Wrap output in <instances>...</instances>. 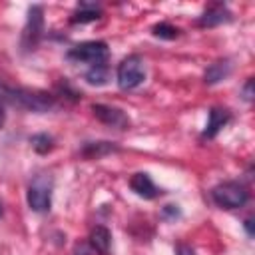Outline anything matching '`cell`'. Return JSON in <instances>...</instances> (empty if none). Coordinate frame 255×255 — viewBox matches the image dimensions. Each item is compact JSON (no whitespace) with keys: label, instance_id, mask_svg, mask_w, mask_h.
Here are the masks:
<instances>
[{"label":"cell","instance_id":"4fadbf2b","mask_svg":"<svg viewBox=\"0 0 255 255\" xmlns=\"http://www.w3.org/2000/svg\"><path fill=\"white\" fill-rule=\"evenodd\" d=\"M112 151H118V147L110 141H88L84 147H82V155L88 157V159H100Z\"/></svg>","mask_w":255,"mask_h":255},{"label":"cell","instance_id":"d6986e66","mask_svg":"<svg viewBox=\"0 0 255 255\" xmlns=\"http://www.w3.org/2000/svg\"><path fill=\"white\" fill-rule=\"evenodd\" d=\"M175 255H195V251H193L189 245H185V243H179V245L175 247Z\"/></svg>","mask_w":255,"mask_h":255},{"label":"cell","instance_id":"2e32d148","mask_svg":"<svg viewBox=\"0 0 255 255\" xmlns=\"http://www.w3.org/2000/svg\"><path fill=\"white\" fill-rule=\"evenodd\" d=\"M52 141H54V139H52L48 133H36V135L30 137V143H32V147H34L38 153H48V151L54 147Z\"/></svg>","mask_w":255,"mask_h":255},{"label":"cell","instance_id":"30bf717a","mask_svg":"<svg viewBox=\"0 0 255 255\" xmlns=\"http://www.w3.org/2000/svg\"><path fill=\"white\" fill-rule=\"evenodd\" d=\"M129 187H131V191H135V193H137L139 197H143V199H153V197L161 195V189H157L155 183L151 181V177H149L147 173H143V171L135 173V175L129 179Z\"/></svg>","mask_w":255,"mask_h":255},{"label":"cell","instance_id":"7402d4cb","mask_svg":"<svg viewBox=\"0 0 255 255\" xmlns=\"http://www.w3.org/2000/svg\"><path fill=\"white\" fill-rule=\"evenodd\" d=\"M2 124H4V110L0 108V128H2Z\"/></svg>","mask_w":255,"mask_h":255},{"label":"cell","instance_id":"277c9868","mask_svg":"<svg viewBox=\"0 0 255 255\" xmlns=\"http://www.w3.org/2000/svg\"><path fill=\"white\" fill-rule=\"evenodd\" d=\"M116 78H118V86L122 90H133V88H137L143 82V78H145V66H143L141 56L131 54V56L124 58L120 62V66H118Z\"/></svg>","mask_w":255,"mask_h":255},{"label":"cell","instance_id":"ba28073f","mask_svg":"<svg viewBox=\"0 0 255 255\" xmlns=\"http://www.w3.org/2000/svg\"><path fill=\"white\" fill-rule=\"evenodd\" d=\"M229 120H231V112L229 110H225V108H211L209 110V118H207V126L203 129L201 137H207V139L215 137L229 124Z\"/></svg>","mask_w":255,"mask_h":255},{"label":"cell","instance_id":"ac0fdd59","mask_svg":"<svg viewBox=\"0 0 255 255\" xmlns=\"http://www.w3.org/2000/svg\"><path fill=\"white\" fill-rule=\"evenodd\" d=\"M243 98H245L247 102L253 100V80H251V78L247 80V84H245V88H243Z\"/></svg>","mask_w":255,"mask_h":255},{"label":"cell","instance_id":"9c48e42d","mask_svg":"<svg viewBox=\"0 0 255 255\" xmlns=\"http://www.w3.org/2000/svg\"><path fill=\"white\" fill-rule=\"evenodd\" d=\"M229 20H231V12L227 10V6H225V4H213V6H209V8L199 16L197 24L203 26V28H211V26L225 24V22H229Z\"/></svg>","mask_w":255,"mask_h":255},{"label":"cell","instance_id":"603a6c76","mask_svg":"<svg viewBox=\"0 0 255 255\" xmlns=\"http://www.w3.org/2000/svg\"><path fill=\"white\" fill-rule=\"evenodd\" d=\"M0 215H2V205H0Z\"/></svg>","mask_w":255,"mask_h":255},{"label":"cell","instance_id":"ffe728a7","mask_svg":"<svg viewBox=\"0 0 255 255\" xmlns=\"http://www.w3.org/2000/svg\"><path fill=\"white\" fill-rule=\"evenodd\" d=\"M163 215H165V217H177V215H179V209H177L175 205H165V207H163Z\"/></svg>","mask_w":255,"mask_h":255},{"label":"cell","instance_id":"6da1fadb","mask_svg":"<svg viewBox=\"0 0 255 255\" xmlns=\"http://www.w3.org/2000/svg\"><path fill=\"white\" fill-rule=\"evenodd\" d=\"M0 104H8L20 110H28V112H50L56 106L54 96L40 92V90H28V88H16V86H8L4 82H0Z\"/></svg>","mask_w":255,"mask_h":255},{"label":"cell","instance_id":"5b68a950","mask_svg":"<svg viewBox=\"0 0 255 255\" xmlns=\"http://www.w3.org/2000/svg\"><path fill=\"white\" fill-rule=\"evenodd\" d=\"M108 44L100 42V40H92V42H82L74 48L68 50V60L76 62V64H102L108 60Z\"/></svg>","mask_w":255,"mask_h":255},{"label":"cell","instance_id":"5bb4252c","mask_svg":"<svg viewBox=\"0 0 255 255\" xmlns=\"http://www.w3.org/2000/svg\"><path fill=\"white\" fill-rule=\"evenodd\" d=\"M102 16V12H100V8L96 6V4H80L78 6V10L72 14V22L74 24H84V22H94V20H98Z\"/></svg>","mask_w":255,"mask_h":255},{"label":"cell","instance_id":"8fae6325","mask_svg":"<svg viewBox=\"0 0 255 255\" xmlns=\"http://www.w3.org/2000/svg\"><path fill=\"white\" fill-rule=\"evenodd\" d=\"M90 249L100 253V255H108L110 253V245H112V235L110 231L104 227V225H96L92 231H90Z\"/></svg>","mask_w":255,"mask_h":255},{"label":"cell","instance_id":"44dd1931","mask_svg":"<svg viewBox=\"0 0 255 255\" xmlns=\"http://www.w3.org/2000/svg\"><path fill=\"white\" fill-rule=\"evenodd\" d=\"M245 229H247V235L253 237V219H251V217L245 219Z\"/></svg>","mask_w":255,"mask_h":255},{"label":"cell","instance_id":"e0dca14e","mask_svg":"<svg viewBox=\"0 0 255 255\" xmlns=\"http://www.w3.org/2000/svg\"><path fill=\"white\" fill-rule=\"evenodd\" d=\"M151 32H153V36L163 38V40H173V38H177V34H179V30H177L175 26L167 24V22H159V24H155V26L151 28Z\"/></svg>","mask_w":255,"mask_h":255},{"label":"cell","instance_id":"8992f818","mask_svg":"<svg viewBox=\"0 0 255 255\" xmlns=\"http://www.w3.org/2000/svg\"><path fill=\"white\" fill-rule=\"evenodd\" d=\"M44 36V10L42 6H30L28 8V18L22 30V48L24 52H32Z\"/></svg>","mask_w":255,"mask_h":255},{"label":"cell","instance_id":"7c38bea8","mask_svg":"<svg viewBox=\"0 0 255 255\" xmlns=\"http://www.w3.org/2000/svg\"><path fill=\"white\" fill-rule=\"evenodd\" d=\"M229 72H231V62L227 58L225 60H217V62H213V64L207 66L203 80H205V84L211 86V84H217V82L225 80L229 76Z\"/></svg>","mask_w":255,"mask_h":255},{"label":"cell","instance_id":"3957f363","mask_svg":"<svg viewBox=\"0 0 255 255\" xmlns=\"http://www.w3.org/2000/svg\"><path fill=\"white\" fill-rule=\"evenodd\" d=\"M52 187H54V181L48 173H40L30 181L28 191H26V199H28V205H30L32 211L44 213V211L50 209V205H52Z\"/></svg>","mask_w":255,"mask_h":255},{"label":"cell","instance_id":"52a82bcc","mask_svg":"<svg viewBox=\"0 0 255 255\" xmlns=\"http://www.w3.org/2000/svg\"><path fill=\"white\" fill-rule=\"evenodd\" d=\"M92 112H94V116H96L102 124H106V126H110V128L126 129V128L129 126L128 116H126L122 110H118V108L104 106V104H94V106H92Z\"/></svg>","mask_w":255,"mask_h":255},{"label":"cell","instance_id":"7a4b0ae2","mask_svg":"<svg viewBox=\"0 0 255 255\" xmlns=\"http://www.w3.org/2000/svg\"><path fill=\"white\" fill-rule=\"evenodd\" d=\"M211 199L215 201V205L223 209H237L247 203L249 191L239 181H225L211 189Z\"/></svg>","mask_w":255,"mask_h":255},{"label":"cell","instance_id":"9a60e30c","mask_svg":"<svg viewBox=\"0 0 255 255\" xmlns=\"http://www.w3.org/2000/svg\"><path fill=\"white\" fill-rule=\"evenodd\" d=\"M108 78H110V68H108L106 62L94 64V66H90V70L86 72V82L92 84V86H104V84L108 82Z\"/></svg>","mask_w":255,"mask_h":255}]
</instances>
